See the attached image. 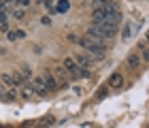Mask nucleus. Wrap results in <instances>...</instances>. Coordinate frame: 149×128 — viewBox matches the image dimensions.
<instances>
[{
    "label": "nucleus",
    "mask_w": 149,
    "mask_h": 128,
    "mask_svg": "<svg viewBox=\"0 0 149 128\" xmlns=\"http://www.w3.org/2000/svg\"><path fill=\"white\" fill-rule=\"evenodd\" d=\"M92 22H102V24H113L117 26L121 22V11L117 2L115 4H107V6H98V9H94L92 13Z\"/></svg>",
    "instance_id": "obj_1"
},
{
    "label": "nucleus",
    "mask_w": 149,
    "mask_h": 128,
    "mask_svg": "<svg viewBox=\"0 0 149 128\" xmlns=\"http://www.w3.org/2000/svg\"><path fill=\"white\" fill-rule=\"evenodd\" d=\"M115 34H117V26H113V24H102V22H92V26L85 30V36L96 38V41H102V43L115 38Z\"/></svg>",
    "instance_id": "obj_2"
},
{
    "label": "nucleus",
    "mask_w": 149,
    "mask_h": 128,
    "mask_svg": "<svg viewBox=\"0 0 149 128\" xmlns=\"http://www.w3.org/2000/svg\"><path fill=\"white\" fill-rule=\"evenodd\" d=\"M77 43L96 60H102L107 56V43H102V41H96V38H90V36H81V38H77Z\"/></svg>",
    "instance_id": "obj_3"
},
{
    "label": "nucleus",
    "mask_w": 149,
    "mask_h": 128,
    "mask_svg": "<svg viewBox=\"0 0 149 128\" xmlns=\"http://www.w3.org/2000/svg\"><path fill=\"white\" fill-rule=\"evenodd\" d=\"M62 66H64V71L68 73V77H70V79H79V77H87V75H90V71L79 69V64L74 62V58H64Z\"/></svg>",
    "instance_id": "obj_4"
},
{
    "label": "nucleus",
    "mask_w": 149,
    "mask_h": 128,
    "mask_svg": "<svg viewBox=\"0 0 149 128\" xmlns=\"http://www.w3.org/2000/svg\"><path fill=\"white\" fill-rule=\"evenodd\" d=\"M74 62L79 64V69H83V71H90L94 64H96V58L94 56H90V53H77V56H74Z\"/></svg>",
    "instance_id": "obj_5"
},
{
    "label": "nucleus",
    "mask_w": 149,
    "mask_h": 128,
    "mask_svg": "<svg viewBox=\"0 0 149 128\" xmlns=\"http://www.w3.org/2000/svg\"><path fill=\"white\" fill-rule=\"evenodd\" d=\"M28 85L32 87V92L36 94V98H45L47 94H49V92H47V87H45V83H43V79H40V77H32L30 81H28Z\"/></svg>",
    "instance_id": "obj_6"
},
{
    "label": "nucleus",
    "mask_w": 149,
    "mask_h": 128,
    "mask_svg": "<svg viewBox=\"0 0 149 128\" xmlns=\"http://www.w3.org/2000/svg\"><path fill=\"white\" fill-rule=\"evenodd\" d=\"M2 81H4L6 87H17V85L26 83V79L19 75V73H4V75H2Z\"/></svg>",
    "instance_id": "obj_7"
},
{
    "label": "nucleus",
    "mask_w": 149,
    "mask_h": 128,
    "mask_svg": "<svg viewBox=\"0 0 149 128\" xmlns=\"http://www.w3.org/2000/svg\"><path fill=\"white\" fill-rule=\"evenodd\" d=\"M53 77H56V81H58V85L60 87H66L68 85V81H70V77H68V73L64 71V66L60 64V66H56V69H53V73H51Z\"/></svg>",
    "instance_id": "obj_8"
},
{
    "label": "nucleus",
    "mask_w": 149,
    "mask_h": 128,
    "mask_svg": "<svg viewBox=\"0 0 149 128\" xmlns=\"http://www.w3.org/2000/svg\"><path fill=\"white\" fill-rule=\"evenodd\" d=\"M124 83H126L124 75H121V73H113V75L109 77V81H107V87H109V90H113V92H117V90H121V87H124Z\"/></svg>",
    "instance_id": "obj_9"
},
{
    "label": "nucleus",
    "mask_w": 149,
    "mask_h": 128,
    "mask_svg": "<svg viewBox=\"0 0 149 128\" xmlns=\"http://www.w3.org/2000/svg\"><path fill=\"white\" fill-rule=\"evenodd\" d=\"M40 79H43V83H45V87H47V92H56L58 87H60L58 81H56V77H53L49 71H45L43 75H40Z\"/></svg>",
    "instance_id": "obj_10"
},
{
    "label": "nucleus",
    "mask_w": 149,
    "mask_h": 128,
    "mask_svg": "<svg viewBox=\"0 0 149 128\" xmlns=\"http://www.w3.org/2000/svg\"><path fill=\"white\" fill-rule=\"evenodd\" d=\"M141 64H143V60L139 58V53H136V51L128 53V58H126V66H128V69L136 71V69H141Z\"/></svg>",
    "instance_id": "obj_11"
},
{
    "label": "nucleus",
    "mask_w": 149,
    "mask_h": 128,
    "mask_svg": "<svg viewBox=\"0 0 149 128\" xmlns=\"http://www.w3.org/2000/svg\"><path fill=\"white\" fill-rule=\"evenodd\" d=\"M134 51L139 53V58L143 60V64H149V45H147L145 41H141V43H139V47H136Z\"/></svg>",
    "instance_id": "obj_12"
},
{
    "label": "nucleus",
    "mask_w": 149,
    "mask_h": 128,
    "mask_svg": "<svg viewBox=\"0 0 149 128\" xmlns=\"http://www.w3.org/2000/svg\"><path fill=\"white\" fill-rule=\"evenodd\" d=\"M132 34H134V24H130V22H128V24L124 26V32H121V41H124V43H128V41L132 38Z\"/></svg>",
    "instance_id": "obj_13"
},
{
    "label": "nucleus",
    "mask_w": 149,
    "mask_h": 128,
    "mask_svg": "<svg viewBox=\"0 0 149 128\" xmlns=\"http://www.w3.org/2000/svg\"><path fill=\"white\" fill-rule=\"evenodd\" d=\"M68 9H70L68 0H58L56 2V13H68Z\"/></svg>",
    "instance_id": "obj_14"
},
{
    "label": "nucleus",
    "mask_w": 149,
    "mask_h": 128,
    "mask_svg": "<svg viewBox=\"0 0 149 128\" xmlns=\"http://www.w3.org/2000/svg\"><path fill=\"white\" fill-rule=\"evenodd\" d=\"M24 36H26L24 30H9L6 32V38H9V41H17V38H24Z\"/></svg>",
    "instance_id": "obj_15"
},
{
    "label": "nucleus",
    "mask_w": 149,
    "mask_h": 128,
    "mask_svg": "<svg viewBox=\"0 0 149 128\" xmlns=\"http://www.w3.org/2000/svg\"><path fill=\"white\" fill-rule=\"evenodd\" d=\"M19 75H22V77L26 79V83H28L30 79H32V69H30L28 64H22V69H19Z\"/></svg>",
    "instance_id": "obj_16"
},
{
    "label": "nucleus",
    "mask_w": 149,
    "mask_h": 128,
    "mask_svg": "<svg viewBox=\"0 0 149 128\" xmlns=\"http://www.w3.org/2000/svg\"><path fill=\"white\" fill-rule=\"evenodd\" d=\"M22 98H26V100H34V98H36V94L32 92V87H30L28 83H26L24 90H22Z\"/></svg>",
    "instance_id": "obj_17"
},
{
    "label": "nucleus",
    "mask_w": 149,
    "mask_h": 128,
    "mask_svg": "<svg viewBox=\"0 0 149 128\" xmlns=\"http://www.w3.org/2000/svg\"><path fill=\"white\" fill-rule=\"evenodd\" d=\"M11 13H13V17H15V19H24V15H26V9H22V6H13V9H11Z\"/></svg>",
    "instance_id": "obj_18"
},
{
    "label": "nucleus",
    "mask_w": 149,
    "mask_h": 128,
    "mask_svg": "<svg viewBox=\"0 0 149 128\" xmlns=\"http://www.w3.org/2000/svg\"><path fill=\"white\" fill-rule=\"evenodd\" d=\"M2 98H4V100H15V98H17V92L13 90V87H6L4 94H2Z\"/></svg>",
    "instance_id": "obj_19"
},
{
    "label": "nucleus",
    "mask_w": 149,
    "mask_h": 128,
    "mask_svg": "<svg viewBox=\"0 0 149 128\" xmlns=\"http://www.w3.org/2000/svg\"><path fill=\"white\" fill-rule=\"evenodd\" d=\"M94 9H98V6H107V4H115V0H92Z\"/></svg>",
    "instance_id": "obj_20"
},
{
    "label": "nucleus",
    "mask_w": 149,
    "mask_h": 128,
    "mask_svg": "<svg viewBox=\"0 0 149 128\" xmlns=\"http://www.w3.org/2000/svg\"><path fill=\"white\" fill-rule=\"evenodd\" d=\"M40 2H43V4L47 6V11H49L51 15L56 13V2H53V0H40Z\"/></svg>",
    "instance_id": "obj_21"
},
{
    "label": "nucleus",
    "mask_w": 149,
    "mask_h": 128,
    "mask_svg": "<svg viewBox=\"0 0 149 128\" xmlns=\"http://www.w3.org/2000/svg\"><path fill=\"white\" fill-rule=\"evenodd\" d=\"M13 6H22V9H26V6H30V0H13Z\"/></svg>",
    "instance_id": "obj_22"
},
{
    "label": "nucleus",
    "mask_w": 149,
    "mask_h": 128,
    "mask_svg": "<svg viewBox=\"0 0 149 128\" xmlns=\"http://www.w3.org/2000/svg\"><path fill=\"white\" fill-rule=\"evenodd\" d=\"M38 124L40 126H51V124H56V118H43Z\"/></svg>",
    "instance_id": "obj_23"
},
{
    "label": "nucleus",
    "mask_w": 149,
    "mask_h": 128,
    "mask_svg": "<svg viewBox=\"0 0 149 128\" xmlns=\"http://www.w3.org/2000/svg\"><path fill=\"white\" fill-rule=\"evenodd\" d=\"M107 94H109V87H100L98 94H96V98H98V100H102V98L107 96Z\"/></svg>",
    "instance_id": "obj_24"
},
{
    "label": "nucleus",
    "mask_w": 149,
    "mask_h": 128,
    "mask_svg": "<svg viewBox=\"0 0 149 128\" xmlns=\"http://www.w3.org/2000/svg\"><path fill=\"white\" fill-rule=\"evenodd\" d=\"M40 24H43V26H49V24H51V17H45V15H43V17H40Z\"/></svg>",
    "instance_id": "obj_25"
},
{
    "label": "nucleus",
    "mask_w": 149,
    "mask_h": 128,
    "mask_svg": "<svg viewBox=\"0 0 149 128\" xmlns=\"http://www.w3.org/2000/svg\"><path fill=\"white\" fill-rule=\"evenodd\" d=\"M143 41H145V43H147V45H149V30H147V32H145V38H143Z\"/></svg>",
    "instance_id": "obj_26"
},
{
    "label": "nucleus",
    "mask_w": 149,
    "mask_h": 128,
    "mask_svg": "<svg viewBox=\"0 0 149 128\" xmlns=\"http://www.w3.org/2000/svg\"><path fill=\"white\" fill-rule=\"evenodd\" d=\"M85 2H92V0H85Z\"/></svg>",
    "instance_id": "obj_27"
},
{
    "label": "nucleus",
    "mask_w": 149,
    "mask_h": 128,
    "mask_svg": "<svg viewBox=\"0 0 149 128\" xmlns=\"http://www.w3.org/2000/svg\"><path fill=\"white\" fill-rule=\"evenodd\" d=\"M147 128H149V124H147Z\"/></svg>",
    "instance_id": "obj_28"
}]
</instances>
